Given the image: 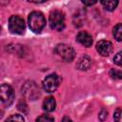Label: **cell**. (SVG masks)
I'll use <instances>...</instances> for the list:
<instances>
[{
    "label": "cell",
    "mask_w": 122,
    "mask_h": 122,
    "mask_svg": "<svg viewBox=\"0 0 122 122\" xmlns=\"http://www.w3.org/2000/svg\"><path fill=\"white\" fill-rule=\"evenodd\" d=\"M28 22H29L30 29L33 32H36V33L40 32L46 26V19H45L43 13L40 11L30 12L29 15V18H28Z\"/></svg>",
    "instance_id": "cell-1"
},
{
    "label": "cell",
    "mask_w": 122,
    "mask_h": 122,
    "mask_svg": "<svg viewBox=\"0 0 122 122\" xmlns=\"http://www.w3.org/2000/svg\"><path fill=\"white\" fill-rule=\"evenodd\" d=\"M50 27L54 30H62L65 28V16L60 10H53L49 17Z\"/></svg>",
    "instance_id": "cell-2"
},
{
    "label": "cell",
    "mask_w": 122,
    "mask_h": 122,
    "mask_svg": "<svg viewBox=\"0 0 122 122\" xmlns=\"http://www.w3.org/2000/svg\"><path fill=\"white\" fill-rule=\"evenodd\" d=\"M25 22L23 18L18 15H11L9 19V30L12 33L23 34L25 32Z\"/></svg>",
    "instance_id": "cell-3"
},
{
    "label": "cell",
    "mask_w": 122,
    "mask_h": 122,
    "mask_svg": "<svg viewBox=\"0 0 122 122\" xmlns=\"http://www.w3.org/2000/svg\"><path fill=\"white\" fill-rule=\"evenodd\" d=\"M60 77L55 74V73H51L49 74L48 76H46L42 82V86L43 89L47 92H53L57 90V88L60 85Z\"/></svg>",
    "instance_id": "cell-4"
},
{
    "label": "cell",
    "mask_w": 122,
    "mask_h": 122,
    "mask_svg": "<svg viewBox=\"0 0 122 122\" xmlns=\"http://www.w3.org/2000/svg\"><path fill=\"white\" fill-rule=\"evenodd\" d=\"M54 51L65 61L67 62H71L73 60L74 56H75V52H74V50L69 46V45H66V44H58L55 49H54Z\"/></svg>",
    "instance_id": "cell-5"
},
{
    "label": "cell",
    "mask_w": 122,
    "mask_h": 122,
    "mask_svg": "<svg viewBox=\"0 0 122 122\" xmlns=\"http://www.w3.org/2000/svg\"><path fill=\"white\" fill-rule=\"evenodd\" d=\"M1 102L4 105H10L11 102L13 101L14 98V92H13V89L8 85V84H3L1 86Z\"/></svg>",
    "instance_id": "cell-6"
},
{
    "label": "cell",
    "mask_w": 122,
    "mask_h": 122,
    "mask_svg": "<svg viewBox=\"0 0 122 122\" xmlns=\"http://www.w3.org/2000/svg\"><path fill=\"white\" fill-rule=\"evenodd\" d=\"M96 51L102 56H108L112 51V45L110 41L101 40L96 44Z\"/></svg>",
    "instance_id": "cell-7"
},
{
    "label": "cell",
    "mask_w": 122,
    "mask_h": 122,
    "mask_svg": "<svg viewBox=\"0 0 122 122\" xmlns=\"http://www.w3.org/2000/svg\"><path fill=\"white\" fill-rule=\"evenodd\" d=\"M76 41L83 45L84 47H91L92 44V38L87 31H80L76 35Z\"/></svg>",
    "instance_id": "cell-8"
},
{
    "label": "cell",
    "mask_w": 122,
    "mask_h": 122,
    "mask_svg": "<svg viewBox=\"0 0 122 122\" xmlns=\"http://www.w3.org/2000/svg\"><path fill=\"white\" fill-rule=\"evenodd\" d=\"M91 65H92V60H91V58H90L88 55H84V56H82V57L78 60V62H77V64H76V67H77V69H79V70H81V71H86V70L90 69Z\"/></svg>",
    "instance_id": "cell-9"
},
{
    "label": "cell",
    "mask_w": 122,
    "mask_h": 122,
    "mask_svg": "<svg viewBox=\"0 0 122 122\" xmlns=\"http://www.w3.org/2000/svg\"><path fill=\"white\" fill-rule=\"evenodd\" d=\"M55 106H56V103H55V100L52 96H49L47 97L44 102H43V109L46 111V112H52L55 110Z\"/></svg>",
    "instance_id": "cell-10"
},
{
    "label": "cell",
    "mask_w": 122,
    "mask_h": 122,
    "mask_svg": "<svg viewBox=\"0 0 122 122\" xmlns=\"http://www.w3.org/2000/svg\"><path fill=\"white\" fill-rule=\"evenodd\" d=\"M101 4L104 6V8L107 10H113L116 6L118 5V1L116 0H107V1H101Z\"/></svg>",
    "instance_id": "cell-11"
},
{
    "label": "cell",
    "mask_w": 122,
    "mask_h": 122,
    "mask_svg": "<svg viewBox=\"0 0 122 122\" xmlns=\"http://www.w3.org/2000/svg\"><path fill=\"white\" fill-rule=\"evenodd\" d=\"M112 34L117 41H122V24H117L113 28Z\"/></svg>",
    "instance_id": "cell-12"
},
{
    "label": "cell",
    "mask_w": 122,
    "mask_h": 122,
    "mask_svg": "<svg viewBox=\"0 0 122 122\" xmlns=\"http://www.w3.org/2000/svg\"><path fill=\"white\" fill-rule=\"evenodd\" d=\"M5 122H25V119L21 114H12L7 118Z\"/></svg>",
    "instance_id": "cell-13"
},
{
    "label": "cell",
    "mask_w": 122,
    "mask_h": 122,
    "mask_svg": "<svg viewBox=\"0 0 122 122\" xmlns=\"http://www.w3.org/2000/svg\"><path fill=\"white\" fill-rule=\"evenodd\" d=\"M110 76L112 79H116V80L122 79V71H119L116 69H112L110 71Z\"/></svg>",
    "instance_id": "cell-14"
},
{
    "label": "cell",
    "mask_w": 122,
    "mask_h": 122,
    "mask_svg": "<svg viewBox=\"0 0 122 122\" xmlns=\"http://www.w3.org/2000/svg\"><path fill=\"white\" fill-rule=\"evenodd\" d=\"M36 122H54V119L48 114H43L36 119Z\"/></svg>",
    "instance_id": "cell-15"
},
{
    "label": "cell",
    "mask_w": 122,
    "mask_h": 122,
    "mask_svg": "<svg viewBox=\"0 0 122 122\" xmlns=\"http://www.w3.org/2000/svg\"><path fill=\"white\" fill-rule=\"evenodd\" d=\"M113 119H114V122H122V110L121 109H117L114 112Z\"/></svg>",
    "instance_id": "cell-16"
},
{
    "label": "cell",
    "mask_w": 122,
    "mask_h": 122,
    "mask_svg": "<svg viewBox=\"0 0 122 122\" xmlns=\"http://www.w3.org/2000/svg\"><path fill=\"white\" fill-rule=\"evenodd\" d=\"M113 62H114V64H116V65L122 67V51H119V52H117V53L114 55V57H113Z\"/></svg>",
    "instance_id": "cell-17"
},
{
    "label": "cell",
    "mask_w": 122,
    "mask_h": 122,
    "mask_svg": "<svg viewBox=\"0 0 122 122\" xmlns=\"http://www.w3.org/2000/svg\"><path fill=\"white\" fill-rule=\"evenodd\" d=\"M82 3H83L84 5H86V6H92V5L95 4L96 1H95V0H93V1H86V0H83Z\"/></svg>",
    "instance_id": "cell-18"
},
{
    "label": "cell",
    "mask_w": 122,
    "mask_h": 122,
    "mask_svg": "<svg viewBox=\"0 0 122 122\" xmlns=\"http://www.w3.org/2000/svg\"><path fill=\"white\" fill-rule=\"evenodd\" d=\"M61 122H72V121H71V118H69V117L65 116V117L62 119V121H61Z\"/></svg>",
    "instance_id": "cell-19"
}]
</instances>
